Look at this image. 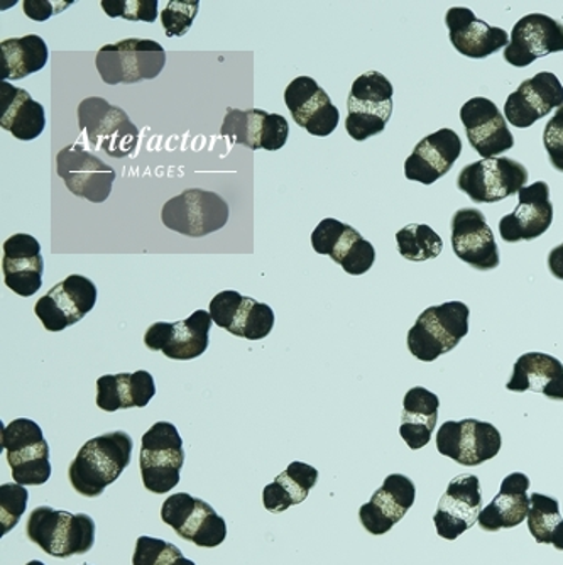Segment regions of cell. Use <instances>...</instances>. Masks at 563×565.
Here are the masks:
<instances>
[{
	"instance_id": "21",
	"label": "cell",
	"mask_w": 563,
	"mask_h": 565,
	"mask_svg": "<svg viewBox=\"0 0 563 565\" xmlns=\"http://www.w3.org/2000/svg\"><path fill=\"white\" fill-rule=\"evenodd\" d=\"M517 211L499 221V234L506 243L533 241L543 236L553 222V205L545 182H534L520 193Z\"/></svg>"
},
{
	"instance_id": "52",
	"label": "cell",
	"mask_w": 563,
	"mask_h": 565,
	"mask_svg": "<svg viewBox=\"0 0 563 565\" xmlns=\"http://www.w3.org/2000/svg\"><path fill=\"white\" fill-rule=\"evenodd\" d=\"M25 565H44V564L41 561H31L30 564H25Z\"/></svg>"
},
{
	"instance_id": "35",
	"label": "cell",
	"mask_w": 563,
	"mask_h": 565,
	"mask_svg": "<svg viewBox=\"0 0 563 565\" xmlns=\"http://www.w3.org/2000/svg\"><path fill=\"white\" fill-rule=\"evenodd\" d=\"M330 258L342 266L347 275L361 276L374 265L375 249L354 227L346 225V231L330 250Z\"/></svg>"
},
{
	"instance_id": "24",
	"label": "cell",
	"mask_w": 563,
	"mask_h": 565,
	"mask_svg": "<svg viewBox=\"0 0 563 565\" xmlns=\"http://www.w3.org/2000/svg\"><path fill=\"white\" fill-rule=\"evenodd\" d=\"M4 281L19 297H33L43 287L44 259L36 237L14 234L4 243Z\"/></svg>"
},
{
	"instance_id": "33",
	"label": "cell",
	"mask_w": 563,
	"mask_h": 565,
	"mask_svg": "<svg viewBox=\"0 0 563 565\" xmlns=\"http://www.w3.org/2000/svg\"><path fill=\"white\" fill-rule=\"evenodd\" d=\"M531 508L528 513V529L539 544H550L556 551H563V519L555 498L545 494H531Z\"/></svg>"
},
{
	"instance_id": "46",
	"label": "cell",
	"mask_w": 563,
	"mask_h": 565,
	"mask_svg": "<svg viewBox=\"0 0 563 565\" xmlns=\"http://www.w3.org/2000/svg\"><path fill=\"white\" fill-rule=\"evenodd\" d=\"M346 225L337 218H323L311 234V246H314L315 253L330 256V250H332L333 244L337 243L340 234L346 231Z\"/></svg>"
},
{
	"instance_id": "34",
	"label": "cell",
	"mask_w": 563,
	"mask_h": 565,
	"mask_svg": "<svg viewBox=\"0 0 563 565\" xmlns=\"http://www.w3.org/2000/svg\"><path fill=\"white\" fill-rule=\"evenodd\" d=\"M8 462L15 484L41 486L51 478L50 447L46 440L8 452Z\"/></svg>"
},
{
	"instance_id": "39",
	"label": "cell",
	"mask_w": 563,
	"mask_h": 565,
	"mask_svg": "<svg viewBox=\"0 0 563 565\" xmlns=\"http://www.w3.org/2000/svg\"><path fill=\"white\" fill-rule=\"evenodd\" d=\"M30 493L21 484L0 486V535L15 529L21 516L24 515Z\"/></svg>"
},
{
	"instance_id": "36",
	"label": "cell",
	"mask_w": 563,
	"mask_h": 565,
	"mask_svg": "<svg viewBox=\"0 0 563 565\" xmlns=\"http://www.w3.org/2000/svg\"><path fill=\"white\" fill-rule=\"evenodd\" d=\"M269 114L261 109L238 110L227 107L221 135L231 139V142L246 146L251 151L261 149L266 117Z\"/></svg>"
},
{
	"instance_id": "38",
	"label": "cell",
	"mask_w": 563,
	"mask_h": 565,
	"mask_svg": "<svg viewBox=\"0 0 563 565\" xmlns=\"http://www.w3.org/2000/svg\"><path fill=\"white\" fill-rule=\"evenodd\" d=\"M273 327H275V312L272 307L246 297L229 332L235 338L261 341L272 333Z\"/></svg>"
},
{
	"instance_id": "4",
	"label": "cell",
	"mask_w": 563,
	"mask_h": 565,
	"mask_svg": "<svg viewBox=\"0 0 563 565\" xmlns=\"http://www.w3.org/2000/svg\"><path fill=\"white\" fill-rule=\"evenodd\" d=\"M95 65L107 85L138 84L152 81L163 72L167 53L156 41L129 38L117 44L102 46Z\"/></svg>"
},
{
	"instance_id": "53",
	"label": "cell",
	"mask_w": 563,
	"mask_h": 565,
	"mask_svg": "<svg viewBox=\"0 0 563 565\" xmlns=\"http://www.w3.org/2000/svg\"><path fill=\"white\" fill-rule=\"evenodd\" d=\"M84 565H88V564H84Z\"/></svg>"
},
{
	"instance_id": "30",
	"label": "cell",
	"mask_w": 563,
	"mask_h": 565,
	"mask_svg": "<svg viewBox=\"0 0 563 565\" xmlns=\"http://www.w3.org/2000/svg\"><path fill=\"white\" fill-rule=\"evenodd\" d=\"M318 481V471L305 462H291L263 491L264 508L272 513H283L295 504L304 503Z\"/></svg>"
},
{
	"instance_id": "23",
	"label": "cell",
	"mask_w": 563,
	"mask_h": 565,
	"mask_svg": "<svg viewBox=\"0 0 563 565\" xmlns=\"http://www.w3.org/2000/svg\"><path fill=\"white\" fill-rule=\"evenodd\" d=\"M445 24L450 33V43L467 58H488L509 44V36L504 30L480 21L467 8L448 9Z\"/></svg>"
},
{
	"instance_id": "8",
	"label": "cell",
	"mask_w": 563,
	"mask_h": 565,
	"mask_svg": "<svg viewBox=\"0 0 563 565\" xmlns=\"http://www.w3.org/2000/svg\"><path fill=\"white\" fill-rule=\"evenodd\" d=\"M161 221L174 233L205 237L229 222V205L221 195L202 189L184 190L164 203Z\"/></svg>"
},
{
	"instance_id": "27",
	"label": "cell",
	"mask_w": 563,
	"mask_h": 565,
	"mask_svg": "<svg viewBox=\"0 0 563 565\" xmlns=\"http://www.w3.org/2000/svg\"><path fill=\"white\" fill-rule=\"evenodd\" d=\"M506 390L514 393L534 392L550 399H563V364L553 355L528 352L514 363L513 376Z\"/></svg>"
},
{
	"instance_id": "14",
	"label": "cell",
	"mask_w": 563,
	"mask_h": 565,
	"mask_svg": "<svg viewBox=\"0 0 563 565\" xmlns=\"http://www.w3.org/2000/svg\"><path fill=\"white\" fill-rule=\"evenodd\" d=\"M482 508V493L477 476L463 475L448 482L434 516L435 529L445 541H455L476 525Z\"/></svg>"
},
{
	"instance_id": "48",
	"label": "cell",
	"mask_w": 563,
	"mask_h": 565,
	"mask_svg": "<svg viewBox=\"0 0 563 565\" xmlns=\"http://www.w3.org/2000/svg\"><path fill=\"white\" fill-rule=\"evenodd\" d=\"M72 2H62V0H24V14L33 21L44 22L51 15L63 12Z\"/></svg>"
},
{
	"instance_id": "12",
	"label": "cell",
	"mask_w": 563,
	"mask_h": 565,
	"mask_svg": "<svg viewBox=\"0 0 563 565\" xmlns=\"http://www.w3.org/2000/svg\"><path fill=\"white\" fill-rule=\"evenodd\" d=\"M56 171L66 189L79 199L104 203L113 192L116 170L79 145H68L56 157Z\"/></svg>"
},
{
	"instance_id": "25",
	"label": "cell",
	"mask_w": 563,
	"mask_h": 565,
	"mask_svg": "<svg viewBox=\"0 0 563 565\" xmlns=\"http://www.w3.org/2000/svg\"><path fill=\"white\" fill-rule=\"evenodd\" d=\"M530 484V478L523 472L506 476L498 497H495V500L480 511L477 520L480 529L485 532H499L502 529H514L521 525L530 513L531 498L528 497Z\"/></svg>"
},
{
	"instance_id": "29",
	"label": "cell",
	"mask_w": 563,
	"mask_h": 565,
	"mask_svg": "<svg viewBox=\"0 0 563 565\" xmlns=\"http://www.w3.org/2000/svg\"><path fill=\"white\" fill-rule=\"evenodd\" d=\"M440 399L435 393L422 386L410 390L403 402L400 435L410 449L418 450L428 446L438 422Z\"/></svg>"
},
{
	"instance_id": "44",
	"label": "cell",
	"mask_w": 563,
	"mask_h": 565,
	"mask_svg": "<svg viewBox=\"0 0 563 565\" xmlns=\"http://www.w3.org/2000/svg\"><path fill=\"white\" fill-rule=\"evenodd\" d=\"M244 295L238 291H221L215 295L212 301H210L209 312L212 316L213 323H217L222 329H231L232 322H234L235 316H237L238 308L243 305Z\"/></svg>"
},
{
	"instance_id": "6",
	"label": "cell",
	"mask_w": 563,
	"mask_h": 565,
	"mask_svg": "<svg viewBox=\"0 0 563 565\" xmlns=\"http://www.w3.org/2000/svg\"><path fill=\"white\" fill-rule=\"evenodd\" d=\"M184 465L183 440L170 422L152 425L141 440L142 484L155 494H167L180 482Z\"/></svg>"
},
{
	"instance_id": "13",
	"label": "cell",
	"mask_w": 563,
	"mask_h": 565,
	"mask_svg": "<svg viewBox=\"0 0 563 565\" xmlns=\"http://www.w3.org/2000/svg\"><path fill=\"white\" fill-rule=\"evenodd\" d=\"M97 287L82 275H72L38 300L34 312L50 332H62L84 319L97 303Z\"/></svg>"
},
{
	"instance_id": "28",
	"label": "cell",
	"mask_w": 563,
	"mask_h": 565,
	"mask_svg": "<svg viewBox=\"0 0 563 565\" xmlns=\"http://www.w3.org/2000/svg\"><path fill=\"white\" fill-rule=\"evenodd\" d=\"M155 395V380L148 371L105 374L97 381V406L104 412L145 408Z\"/></svg>"
},
{
	"instance_id": "11",
	"label": "cell",
	"mask_w": 563,
	"mask_h": 565,
	"mask_svg": "<svg viewBox=\"0 0 563 565\" xmlns=\"http://www.w3.org/2000/svg\"><path fill=\"white\" fill-rule=\"evenodd\" d=\"M501 446L498 428L476 418L445 422L437 434L438 452L467 468L485 465L498 456Z\"/></svg>"
},
{
	"instance_id": "49",
	"label": "cell",
	"mask_w": 563,
	"mask_h": 565,
	"mask_svg": "<svg viewBox=\"0 0 563 565\" xmlns=\"http://www.w3.org/2000/svg\"><path fill=\"white\" fill-rule=\"evenodd\" d=\"M171 332H173V323L170 322H156L149 327L145 335V344L151 351L163 352L171 341Z\"/></svg>"
},
{
	"instance_id": "26",
	"label": "cell",
	"mask_w": 563,
	"mask_h": 565,
	"mask_svg": "<svg viewBox=\"0 0 563 565\" xmlns=\"http://www.w3.org/2000/svg\"><path fill=\"white\" fill-rule=\"evenodd\" d=\"M0 126L21 141H33L44 131L46 116L30 92L0 82Z\"/></svg>"
},
{
	"instance_id": "19",
	"label": "cell",
	"mask_w": 563,
	"mask_h": 565,
	"mask_svg": "<svg viewBox=\"0 0 563 565\" xmlns=\"http://www.w3.org/2000/svg\"><path fill=\"white\" fill-rule=\"evenodd\" d=\"M563 106V85L550 72L537 73L524 81L504 104V116L511 126L527 129Z\"/></svg>"
},
{
	"instance_id": "18",
	"label": "cell",
	"mask_w": 563,
	"mask_h": 565,
	"mask_svg": "<svg viewBox=\"0 0 563 565\" xmlns=\"http://www.w3.org/2000/svg\"><path fill=\"white\" fill-rule=\"evenodd\" d=\"M460 119L466 127L470 146L485 160L499 157L514 146L508 120L495 102L486 97H474L460 109Z\"/></svg>"
},
{
	"instance_id": "1",
	"label": "cell",
	"mask_w": 563,
	"mask_h": 565,
	"mask_svg": "<svg viewBox=\"0 0 563 565\" xmlns=\"http://www.w3.org/2000/svg\"><path fill=\"white\" fill-rule=\"evenodd\" d=\"M134 444L127 431L114 430L88 440L68 468L76 493L98 498L130 465Z\"/></svg>"
},
{
	"instance_id": "22",
	"label": "cell",
	"mask_w": 563,
	"mask_h": 565,
	"mask_svg": "<svg viewBox=\"0 0 563 565\" xmlns=\"http://www.w3.org/2000/svg\"><path fill=\"white\" fill-rule=\"evenodd\" d=\"M463 152V139L452 129H440L426 136L405 161V174L412 182L434 185L454 168Z\"/></svg>"
},
{
	"instance_id": "32",
	"label": "cell",
	"mask_w": 563,
	"mask_h": 565,
	"mask_svg": "<svg viewBox=\"0 0 563 565\" xmlns=\"http://www.w3.org/2000/svg\"><path fill=\"white\" fill-rule=\"evenodd\" d=\"M212 316L206 310H196L192 317L173 322L170 344L163 354L174 361H190L200 358L209 349Z\"/></svg>"
},
{
	"instance_id": "20",
	"label": "cell",
	"mask_w": 563,
	"mask_h": 565,
	"mask_svg": "<svg viewBox=\"0 0 563 565\" xmlns=\"http://www.w3.org/2000/svg\"><path fill=\"white\" fill-rule=\"evenodd\" d=\"M415 498L416 488L412 479L403 475L387 476L369 503L362 504L359 519L372 535H384L405 519Z\"/></svg>"
},
{
	"instance_id": "50",
	"label": "cell",
	"mask_w": 563,
	"mask_h": 565,
	"mask_svg": "<svg viewBox=\"0 0 563 565\" xmlns=\"http://www.w3.org/2000/svg\"><path fill=\"white\" fill-rule=\"evenodd\" d=\"M549 269L556 279L563 281V243L550 253Z\"/></svg>"
},
{
	"instance_id": "2",
	"label": "cell",
	"mask_w": 563,
	"mask_h": 565,
	"mask_svg": "<svg viewBox=\"0 0 563 565\" xmlns=\"http://www.w3.org/2000/svg\"><path fill=\"white\" fill-rule=\"evenodd\" d=\"M25 532L33 544L56 558L87 554L95 544V522L92 516L50 507L34 508Z\"/></svg>"
},
{
	"instance_id": "37",
	"label": "cell",
	"mask_w": 563,
	"mask_h": 565,
	"mask_svg": "<svg viewBox=\"0 0 563 565\" xmlns=\"http://www.w3.org/2000/svg\"><path fill=\"white\" fill-rule=\"evenodd\" d=\"M397 250L413 263L431 262L440 256L444 241L431 225L410 224L396 234Z\"/></svg>"
},
{
	"instance_id": "41",
	"label": "cell",
	"mask_w": 563,
	"mask_h": 565,
	"mask_svg": "<svg viewBox=\"0 0 563 565\" xmlns=\"http://www.w3.org/2000/svg\"><path fill=\"white\" fill-rule=\"evenodd\" d=\"M177 545L152 536H139L136 551H134V565H171L181 557Z\"/></svg>"
},
{
	"instance_id": "17",
	"label": "cell",
	"mask_w": 563,
	"mask_h": 565,
	"mask_svg": "<svg viewBox=\"0 0 563 565\" xmlns=\"http://www.w3.org/2000/svg\"><path fill=\"white\" fill-rule=\"evenodd\" d=\"M452 247L460 262L479 271L499 266V249L486 215L477 209H460L452 218Z\"/></svg>"
},
{
	"instance_id": "9",
	"label": "cell",
	"mask_w": 563,
	"mask_h": 565,
	"mask_svg": "<svg viewBox=\"0 0 563 565\" xmlns=\"http://www.w3.org/2000/svg\"><path fill=\"white\" fill-rule=\"evenodd\" d=\"M528 170L511 158H489L467 164L457 178L460 192L472 202L495 203L517 195L528 183Z\"/></svg>"
},
{
	"instance_id": "42",
	"label": "cell",
	"mask_w": 563,
	"mask_h": 565,
	"mask_svg": "<svg viewBox=\"0 0 563 565\" xmlns=\"http://www.w3.org/2000/svg\"><path fill=\"white\" fill-rule=\"evenodd\" d=\"M100 6L109 18L126 21L155 22L158 15V0H102Z\"/></svg>"
},
{
	"instance_id": "7",
	"label": "cell",
	"mask_w": 563,
	"mask_h": 565,
	"mask_svg": "<svg viewBox=\"0 0 563 565\" xmlns=\"http://www.w3.org/2000/svg\"><path fill=\"white\" fill-rule=\"evenodd\" d=\"M78 126L95 148L110 158L132 157L138 148L139 129L120 107L102 97L85 98L78 106Z\"/></svg>"
},
{
	"instance_id": "51",
	"label": "cell",
	"mask_w": 563,
	"mask_h": 565,
	"mask_svg": "<svg viewBox=\"0 0 563 565\" xmlns=\"http://www.w3.org/2000/svg\"><path fill=\"white\" fill-rule=\"evenodd\" d=\"M171 565H196V564H195V562L190 561V558L183 557V555H181V557L177 558V561H174L173 564H171Z\"/></svg>"
},
{
	"instance_id": "15",
	"label": "cell",
	"mask_w": 563,
	"mask_h": 565,
	"mask_svg": "<svg viewBox=\"0 0 563 565\" xmlns=\"http://www.w3.org/2000/svg\"><path fill=\"white\" fill-rule=\"evenodd\" d=\"M286 107L293 120L308 135L327 138L339 126L340 113L323 88L310 78L298 76L285 90Z\"/></svg>"
},
{
	"instance_id": "31",
	"label": "cell",
	"mask_w": 563,
	"mask_h": 565,
	"mask_svg": "<svg viewBox=\"0 0 563 565\" xmlns=\"http://www.w3.org/2000/svg\"><path fill=\"white\" fill-rule=\"evenodd\" d=\"M50 58L46 43L38 34L12 38L0 43V78L22 81L46 66Z\"/></svg>"
},
{
	"instance_id": "10",
	"label": "cell",
	"mask_w": 563,
	"mask_h": 565,
	"mask_svg": "<svg viewBox=\"0 0 563 565\" xmlns=\"http://www.w3.org/2000/svg\"><path fill=\"white\" fill-rule=\"evenodd\" d=\"M161 519L183 541L199 547L213 548L224 544L227 523L209 503L187 493L171 494L161 508Z\"/></svg>"
},
{
	"instance_id": "43",
	"label": "cell",
	"mask_w": 563,
	"mask_h": 565,
	"mask_svg": "<svg viewBox=\"0 0 563 565\" xmlns=\"http://www.w3.org/2000/svg\"><path fill=\"white\" fill-rule=\"evenodd\" d=\"M41 440H44V435L40 425L34 424L33 420H28V418H18L2 430V447H4L6 452H14L21 447L41 443Z\"/></svg>"
},
{
	"instance_id": "45",
	"label": "cell",
	"mask_w": 563,
	"mask_h": 565,
	"mask_svg": "<svg viewBox=\"0 0 563 565\" xmlns=\"http://www.w3.org/2000/svg\"><path fill=\"white\" fill-rule=\"evenodd\" d=\"M543 145L549 152L552 167L563 173V106L556 109L555 116L546 124Z\"/></svg>"
},
{
	"instance_id": "16",
	"label": "cell",
	"mask_w": 563,
	"mask_h": 565,
	"mask_svg": "<svg viewBox=\"0 0 563 565\" xmlns=\"http://www.w3.org/2000/svg\"><path fill=\"white\" fill-rule=\"evenodd\" d=\"M563 51V24L545 14H528L514 24L504 60L524 68L550 53Z\"/></svg>"
},
{
	"instance_id": "5",
	"label": "cell",
	"mask_w": 563,
	"mask_h": 565,
	"mask_svg": "<svg viewBox=\"0 0 563 565\" xmlns=\"http://www.w3.org/2000/svg\"><path fill=\"white\" fill-rule=\"evenodd\" d=\"M393 85L380 72L355 78L347 98L346 129L355 141L381 135L393 114Z\"/></svg>"
},
{
	"instance_id": "40",
	"label": "cell",
	"mask_w": 563,
	"mask_h": 565,
	"mask_svg": "<svg viewBox=\"0 0 563 565\" xmlns=\"http://www.w3.org/2000/svg\"><path fill=\"white\" fill-rule=\"evenodd\" d=\"M199 0H171L163 12H161V22H163L164 33L168 38H181L190 31L196 14H199Z\"/></svg>"
},
{
	"instance_id": "47",
	"label": "cell",
	"mask_w": 563,
	"mask_h": 565,
	"mask_svg": "<svg viewBox=\"0 0 563 565\" xmlns=\"http://www.w3.org/2000/svg\"><path fill=\"white\" fill-rule=\"evenodd\" d=\"M289 126L288 120L279 114H269L266 117L263 139H261V149L266 151H278L288 141Z\"/></svg>"
},
{
	"instance_id": "3",
	"label": "cell",
	"mask_w": 563,
	"mask_h": 565,
	"mask_svg": "<svg viewBox=\"0 0 563 565\" xmlns=\"http://www.w3.org/2000/svg\"><path fill=\"white\" fill-rule=\"evenodd\" d=\"M470 310L463 301L426 308L408 332V349L422 363H434L469 333Z\"/></svg>"
}]
</instances>
